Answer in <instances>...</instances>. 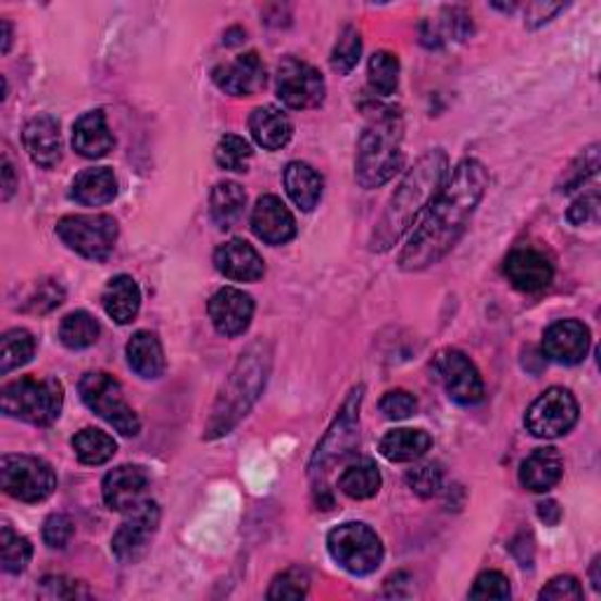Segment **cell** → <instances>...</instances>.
<instances>
[{
	"label": "cell",
	"mask_w": 601,
	"mask_h": 601,
	"mask_svg": "<svg viewBox=\"0 0 601 601\" xmlns=\"http://www.w3.org/2000/svg\"><path fill=\"white\" fill-rule=\"evenodd\" d=\"M489 186V172L479 160L467 158L453 170L447 186H442L430 204L428 216L409 238L400 254L402 271H423L445 259L461 240L467 222Z\"/></svg>",
	"instance_id": "6da1fadb"
},
{
	"label": "cell",
	"mask_w": 601,
	"mask_h": 601,
	"mask_svg": "<svg viewBox=\"0 0 601 601\" xmlns=\"http://www.w3.org/2000/svg\"><path fill=\"white\" fill-rule=\"evenodd\" d=\"M447 174L449 158L442 149L425 153L418 163L409 170L404 181L392 193L384 216L378 218V224L372 233L374 252H388L392 245H398L404 233L412 228L418 214L428 208L439 190H442Z\"/></svg>",
	"instance_id": "7a4b0ae2"
},
{
	"label": "cell",
	"mask_w": 601,
	"mask_h": 601,
	"mask_svg": "<svg viewBox=\"0 0 601 601\" xmlns=\"http://www.w3.org/2000/svg\"><path fill=\"white\" fill-rule=\"evenodd\" d=\"M404 125L402 115L395 109L378 111L364 127L358 143V181L372 190L388 184L404 165L402 153Z\"/></svg>",
	"instance_id": "3957f363"
},
{
	"label": "cell",
	"mask_w": 601,
	"mask_h": 601,
	"mask_svg": "<svg viewBox=\"0 0 601 601\" xmlns=\"http://www.w3.org/2000/svg\"><path fill=\"white\" fill-rule=\"evenodd\" d=\"M268 370H271V355L263 350V346L256 343L249 348L240 358L236 370H233L222 395H218L204 437L216 439L236 428V425L242 421V416H247L249 409H252V404L256 402L263 386H266Z\"/></svg>",
	"instance_id": "277c9868"
},
{
	"label": "cell",
	"mask_w": 601,
	"mask_h": 601,
	"mask_svg": "<svg viewBox=\"0 0 601 601\" xmlns=\"http://www.w3.org/2000/svg\"><path fill=\"white\" fill-rule=\"evenodd\" d=\"M0 406L10 418L32 425H52L62 414L64 388L54 378H20L0 392Z\"/></svg>",
	"instance_id": "5b68a950"
},
{
	"label": "cell",
	"mask_w": 601,
	"mask_h": 601,
	"mask_svg": "<svg viewBox=\"0 0 601 601\" xmlns=\"http://www.w3.org/2000/svg\"><path fill=\"white\" fill-rule=\"evenodd\" d=\"M327 548L334 562L353 576H370L384 562V542L362 522L336 526L327 536Z\"/></svg>",
	"instance_id": "8992f818"
},
{
	"label": "cell",
	"mask_w": 601,
	"mask_h": 601,
	"mask_svg": "<svg viewBox=\"0 0 601 601\" xmlns=\"http://www.w3.org/2000/svg\"><path fill=\"white\" fill-rule=\"evenodd\" d=\"M78 390L83 402L90 406L99 418H104L109 425H113L115 430L127 437H135L139 433L141 428L139 416L135 414V409L127 404L121 384L111 374H104V372L85 374Z\"/></svg>",
	"instance_id": "52a82bcc"
},
{
	"label": "cell",
	"mask_w": 601,
	"mask_h": 601,
	"mask_svg": "<svg viewBox=\"0 0 601 601\" xmlns=\"http://www.w3.org/2000/svg\"><path fill=\"white\" fill-rule=\"evenodd\" d=\"M57 236L76 254L107 261L118 240V222L107 214H73L57 224Z\"/></svg>",
	"instance_id": "ba28073f"
},
{
	"label": "cell",
	"mask_w": 601,
	"mask_h": 601,
	"mask_svg": "<svg viewBox=\"0 0 601 601\" xmlns=\"http://www.w3.org/2000/svg\"><path fill=\"white\" fill-rule=\"evenodd\" d=\"M3 491L22 503H40L57 489L52 465L36 456H3L0 461Z\"/></svg>",
	"instance_id": "9c48e42d"
},
{
	"label": "cell",
	"mask_w": 601,
	"mask_h": 601,
	"mask_svg": "<svg viewBox=\"0 0 601 601\" xmlns=\"http://www.w3.org/2000/svg\"><path fill=\"white\" fill-rule=\"evenodd\" d=\"M362 392H364L362 386L350 392V398L341 406V412H339V416H336L329 433L317 445L313 459H311V465H308L311 467V475L327 473L334 463L343 461L348 453L358 447V442H360L358 414H360Z\"/></svg>",
	"instance_id": "30bf717a"
},
{
	"label": "cell",
	"mask_w": 601,
	"mask_h": 601,
	"mask_svg": "<svg viewBox=\"0 0 601 601\" xmlns=\"http://www.w3.org/2000/svg\"><path fill=\"white\" fill-rule=\"evenodd\" d=\"M578 423V402L571 390L550 388L540 395L524 416V425L534 437L554 439L566 435Z\"/></svg>",
	"instance_id": "8fae6325"
},
{
	"label": "cell",
	"mask_w": 601,
	"mask_h": 601,
	"mask_svg": "<svg viewBox=\"0 0 601 601\" xmlns=\"http://www.w3.org/2000/svg\"><path fill=\"white\" fill-rule=\"evenodd\" d=\"M325 78L315 66L295 60V57L277 66V97L289 109H315L325 101Z\"/></svg>",
	"instance_id": "7c38bea8"
},
{
	"label": "cell",
	"mask_w": 601,
	"mask_h": 601,
	"mask_svg": "<svg viewBox=\"0 0 601 601\" xmlns=\"http://www.w3.org/2000/svg\"><path fill=\"white\" fill-rule=\"evenodd\" d=\"M160 526V508L158 503L146 498L143 503L127 512V519L121 524L111 540V550L125 564H135L149 550L151 540Z\"/></svg>",
	"instance_id": "4fadbf2b"
},
{
	"label": "cell",
	"mask_w": 601,
	"mask_h": 601,
	"mask_svg": "<svg viewBox=\"0 0 601 601\" xmlns=\"http://www.w3.org/2000/svg\"><path fill=\"white\" fill-rule=\"evenodd\" d=\"M433 370L453 402L465 406L481 402L484 380L477 372V366L471 362V358L463 355L461 350L449 348V350H442V353H437Z\"/></svg>",
	"instance_id": "5bb4252c"
},
{
	"label": "cell",
	"mask_w": 601,
	"mask_h": 601,
	"mask_svg": "<svg viewBox=\"0 0 601 601\" xmlns=\"http://www.w3.org/2000/svg\"><path fill=\"white\" fill-rule=\"evenodd\" d=\"M208 313L212 325L224 336H240L252 325L254 301L242 289L224 287L208 303Z\"/></svg>",
	"instance_id": "9a60e30c"
},
{
	"label": "cell",
	"mask_w": 601,
	"mask_h": 601,
	"mask_svg": "<svg viewBox=\"0 0 601 601\" xmlns=\"http://www.w3.org/2000/svg\"><path fill=\"white\" fill-rule=\"evenodd\" d=\"M590 350V329L578 320H560L542 336V353L556 364H578Z\"/></svg>",
	"instance_id": "2e32d148"
},
{
	"label": "cell",
	"mask_w": 601,
	"mask_h": 601,
	"mask_svg": "<svg viewBox=\"0 0 601 601\" xmlns=\"http://www.w3.org/2000/svg\"><path fill=\"white\" fill-rule=\"evenodd\" d=\"M503 271L508 275V280L512 283V287H517L519 291H526V295L542 291L554 277V268H552L550 259L531 247L512 249L505 259Z\"/></svg>",
	"instance_id": "e0dca14e"
},
{
	"label": "cell",
	"mask_w": 601,
	"mask_h": 601,
	"mask_svg": "<svg viewBox=\"0 0 601 601\" xmlns=\"http://www.w3.org/2000/svg\"><path fill=\"white\" fill-rule=\"evenodd\" d=\"M212 78L222 92L230 97H252L266 85V66L256 52L240 54L236 62L216 66Z\"/></svg>",
	"instance_id": "ac0fdd59"
},
{
	"label": "cell",
	"mask_w": 601,
	"mask_h": 601,
	"mask_svg": "<svg viewBox=\"0 0 601 601\" xmlns=\"http://www.w3.org/2000/svg\"><path fill=\"white\" fill-rule=\"evenodd\" d=\"M146 489H149V475L139 465H121L111 471L101 484L104 503L109 510L129 512L146 501Z\"/></svg>",
	"instance_id": "d6986e66"
},
{
	"label": "cell",
	"mask_w": 601,
	"mask_h": 601,
	"mask_svg": "<svg viewBox=\"0 0 601 601\" xmlns=\"http://www.w3.org/2000/svg\"><path fill=\"white\" fill-rule=\"evenodd\" d=\"M252 230L266 245H287L297 236V222L277 196H261L252 212Z\"/></svg>",
	"instance_id": "ffe728a7"
},
{
	"label": "cell",
	"mask_w": 601,
	"mask_h": 601,
	"mask_svg": "<svg viewBox=\"0 0 601 601\" xmlns=\"http://www.w3.org/2000/svg\"><path fill=\"white\" fill-rule=\"evenodd\" d=\"M214 266L224 277L236 283H259L266 273L261 254L245 240H230L218 247L214 252Z\"/></svg>",
	"instance_id": "44dd1931"
},
{
	"label": "cell",
	"mask_w": 601,
	"mask_h": 601,
	"mask_svg": "<svg viewBox=\"0 0 601 601\" xmlns=\"http://www.w3.org/2000/svg\"><path fill=\"white\" fill-rule=\"evenodd\" d=\"M24 146L38 167L52 170L62 160L60 123L52 115H36L24 127Z\"/></svg>",
	"instance_id": "7402d4cb"
},
{
	"label": "cell",
	"mask_w": 601,
	"mask_h": 601,
	"mask_svg": "<svg viewBox=\"0 0 601 601\" xmlns=\"http://www.w3.org/2000/svg\"><path fill=\"white\" fill-rule=\"evenodd\" d=\"M115 146L113 132L107 123V113L97 109V111H87L73 125V149H76L78 155L83 158H104Z\"/></svg>",
	"instance_id": "603a6c76"
},
{
	"label": "cell",
	"mask_w": 601,
	"mask_h": 601,
	"mask_svg": "<svg viewBox=\"0 0 601 601\" xmlns=\"http://www.w3.org/2000/svg\"><path fill=\"white\" fill-rule=\"evenodd\" d=\"M562 475H564V461L560 456V451L546 447V449H536L531 456L522 463L519 481L524 489H529L534 493H546L560 484Z\"/></svg>",
	"instance_id": "cb8c5ba5"
},
{
	"label": "cell",
	"mask_w": 601,
	"mask_h": 601,
	"mask_svg": "<svg viewBox=\"0 0 601 601\" xmlns=\"http://www.w3.org/2000/svg\"><path fill=\"white\" fill-rule=\"evenodd\" d=\"M118 196V179L109 167H92L80 172L71 186V198L85 208H101Z\"/></svg>",
	"instance_id": "d4e9b609"
},
{
	"label": "cell",
	"mask_w": 601,
	"mask_h": 601,
	"mask_svg": "<svg viewBox=\"0 0 601 601\" xmlns=\"http://www.w3.org/2000/svg\"><path fill=\"white\" fill-rule=\"evenodd\" d=\"M249 129L259 146L266 151H280L295 135V125L287 118V113L275 107H259L249 118Z\"/></svg>",
	"instance_id": "484cf974"
},
{
	"label": "cell",
	"mask_w": 601,
	"mask_h": 601,
	"mask_svg": "<svg viewBox=\"0 0 601 601\" xmlns=\"http://www.w3.org/2000/svg\"><path fill=\"white\" fill-rule=\"evenodd\" d=\"M129 370L141 378H160L165 372V353L158 336L151 331H137L127 343Z\"/></svg>",
	"instance_id": "4316f807"
},
{
	"label": "cell",
	"mask_w": 601,
	"mask_h": 601,
	"mask_svg": "<svg viewBox=\"0 0 601 601\" xmlns=\"http://www.w3.org/2000/svg\"><path fill=\"white\" fill-rule=\"evenodd\" d=\"M101 301H104V311L111 320L118 322V325H129L139 315L141 291L129 275H118L107 285Z\"/></svg>",
	"instance_id": "83f0119b"
},
{
	"label": "cell",
	"mask_w": 601,
	"mask_h": 601,
	"mask_svg": "<svg viewBox=\"0 0 601 601\" xmlns=\"http://www.w3.org/2000/svg\"><path fill=\"white\" fill-rule=\"evenodd\" d=\"M285 188L299 210L313 212L322 198V177L311 165L289 163L285 167Z\"/></svg>",
	"instance_id": "f1b7e54d"
},
{
	"label": "cell",
	"mask_w": 601,
	"mask_h": 601,
	"mask_svg": "<svg viewBox=\"0 0 601 601\" xmlns=\"http://www.w3.org/2000/svg\"><path fill=\"white\" fill-rule=\"evenodd\" d=\"M433 447V437L425 430L400 428L390 430L380 439V453L392 463H412L425 456V451Z\"/></svg>",
	"instance_id": "f546056e"
},
{
	"label": "cell",
	"mask_w": 601,
	"mask_h": 601,
	"mask_svg": "<svg viewBox=\"0 0 601 601\" xmlns=\"http://www.w3.org/2000/svg\"><path fill=\"white\" fill-rule=\"evenodd\" d=\"M245 204H247V193L240 184L236 181L216 184L210 202L212 222L222 230L238 226V222L245 214Z\"/></svg>",
	"instance_id": "4dcf8cb0"
},
{
	"label": "cell",
	"mask_w": 601,
	"mask_h": 601,
	"mask_svg": "<svg viewBox=\"0 0 601 601\" xmlns=\"http://www.w3.org/2000/svg\"><path fill=\"white\" fill-rule=\"evenodd\" d=\"M339 489L348 498H353V501H366V498H374L380 489L378 467L372 461H358L353 465H348L339 479Z\"/></svg>",
	"instance_id": "1f68e13d"
},
{
	"label": "cell",
	"mask_w": 601,
	"mask_h": 601,
	"mask_svg": "<svg viewBox=\"0 0 601 601\" xmlns=\"http://www.w3.org/2000/svg\"><path fill=\"white\" fill-rule=\"evenodd\" d=\"M73 451L80 463L85 465H104L115 456V439L107 435L104 430H95V428H85L76 437H73Z\"/></svg>",
	"instance_id": "d6a6232c"
},
{
	"label": "cell",
	"mask_w": 601,
	"mask_h": 601,
	"mask_svg": "<svg viewBox=\"0 0 601 601\" xmlns=\"http://www.w3.org/2000/svg\"><path fill=\"white\" fill-rule=\"evenodd\" d=\"M36 353V339L26 329H10L0 339V374H10L20 370Z\"/></svg>",
	"instance_id": "836d02e7"
},
{
	"label": "cell",
	"mask_w": 601,
	"mask_h": 601,
	"mask_svg": "<svg viewBox=\"0 0 601 601\" xmlns=\"http://www.w3.org/2000/svg\"><path fill=\"white\" fill-rule=\"evenodd\" d=\"M99 322L85 311H76L62 320L60 325V339L71 350H83L97 343L99 339Z\"/></svg>",
	"instance_id": "e575fe53"
},
{
	"label": "cell",
	"mask_w": 601,
	"mask_h": 601,
	"mask_svg": "<svg viewBox=\"0 0 601 601\" xmlns=\"http://www.w3.org/2000/svg\"><path fill=\"white\" fill-rule=\"evenodd\" d=\"M32 542L3 524V529H0V560H3L5 574H22L32 562Z\"/></svg>",
	"instance_id": "d590c367"
},
{
	"label": "cell",
	"mask_w": 601,
	"mask_h": 601,
	"mask_svg": "<svg viewBox=\"0 0 601 601\" xmlns=\"http://www.w3.org/2000/svg\"><path fill=\"white\" fill-rule=\"evenodd\" d=\"M400 83V60L398 54L380 50L370 60V85L374 87V92L378 95H392L398 90Z\"/></svg>",
	"instance_id": "8d00e7d4"
},
{
	"label": "cell",
	"mask_w": 601,
	"mask_h": 601,
	"mask_svg": "<svg viewBox=\"0 0 601 601\" xmlns=\"http://www.w3.org/2000/svg\"><path fill=\"white\" fill-rule=\"evenodd\" d=\"M216 165L228 172H247L252 163V146L238 135H226L216 143Z\"/></svg>",
	"instance_id": "74e56055"
},
{
	"label": "cell",
	"mask_w": 601,
	"mask_h": 601,
	"mask_svg": "<svg viewBox=\"0 0 601 601\" xmlns=\"http://www.w3.org/2000/svg\"><path fill=\"white\" fill-rule=\"evenodd\" d=\"M362 54V38L355 26H346L339 40H336L334 52H331V68L339 73V76H346V73L353 71L360 62Z\"/></svg>",
	"instance_id": "f35d334b"
},
{
	"label": "cell",
	"mask_w": 601,
	"mask_h": 601,
	"mask_svg": "<svg viewBox=\"0 0 601 601\" xmlns=\"http://www.w3.org/2000/svg\"><path fill=\"white\" fill-rule=\"evenodd\" d=\"M308 585H311V578L303 568H287L285 574L273 580L268 599H303L308 594Z\"/></svg>",
	"instance_id": "ab89813d"
},
{
	"label": "cell",
	"mask_w": 601,
	"mask_h": 601,
	"mask_svg": "<svg viewBox=\"0 0 601 601\" xmlns=\"http://www.w3.org/2000/svg\"><path fill=\"white\" fill-rule=\"evenodd\" d=\"M406 481L409 487L414 489V493H418L421 498H430L442 489V471H439L437 463H425L414 467V471L406 475Z\"/></svg>",
	"instance_id": "60d3db41"
},
{
	"label": "cell",
	"mask_w": 601,
	"mask_h": 601,
	"mask_svg": "<svg viewBox=\"0 0 601 601\" xmlns=\"http://www.w3.org/2000/svg\"><path fill=\"white\" fill-rule=\"evenodd\" d=\"M416 409V398L406 390H390L384 395V400H380V414L390 421H404L409 416H414Z\"/></svg>",
	"instance_id": "b9f144b4"
},
{
	"label": "cell",
	"mask_w": 601,
	"mask_h": 601,
	"mask_svg": "<svg viewBox=\"0 0 601 601\" xmlns=\"http://www.w3.org/2000/svg\"><path fill=\"white\" fill-rule=\"evenodd\" d=\"M597 170H599V146H590V149L583 151V155H578V160L571 165V170H566L562 190L578 188L585 179L592 177Z\"/></svg>",
	"instance_id": "7bdbcfd3"
},
{
	"label": "cell",
	"mask_w": 601,
	"mask_h": 601,
	"mask_svg": "<svg viewBox=\"0 0 601 601\" xmlns=\"http://www.w3.org/2000/svg\"><path fill=\"white\" fill-rule=\"evenodd\" d=\"M510 580L501 571H484L471 590V599H510Z\"/></svg>",
	"instance_id": "ee69618b"
},
{
	"label": "cell",
	"mask_w": 601,
	"mask_h": 601,
	"mask_svg": "<svg viewBox=\"0 0 601 601\" xmlns=\"http://www.w3.org/2000/svg\"><path fill=\"white\" fill-rule=\"evenodd\" d=\"M73 534H76L73 519L68 515H60V512H57V515H50L46 519V526H42V538H46L48 546L54 550H64L71 542Z\"/></svg>",
	"instance_id": "f6af8a7d"
},
{
	"label": "cell",
	"mask_w": 601,
	"mask_h": 601,
	"mask_svg": "<svg viewBox=\"0 0 601 601\" xmlns=\"http://www.w3.org/2000/svg\"><path fill=\"white\" fill-rule=\"evenodd\" d=\"M540 599H556V601H568V599H583V588L574 576H556L552 578L546 588L538 594Z\"/></svg>",
	"instance_id": "bcb514c9"
},
{
	"label": "cell",
	"mask_w": 601,
	"mask_h": 601,
	"mask_svg": "<svg viewBox=\"0 0 601 601\" xmlns=\"http://www.w3.org/2000/svg\"><path fill=\"white\" fill-rule=\"evenodd\" d=\"M599 216V196L597 190L592 193L578 198L574 204H571L568 210V222L574 226H585V224H594Z\"/></svg>",
	"instance_id": "7dc6e473"
},
{
	"label": "cell",
	"mask_w": 601,
	"mask_h": 601,
	"mask_svg": "<svg viewBox=\"0 0 601 601\" xmlns=\"http://www.w3.org/2000/svg\"><path fill=\"white\" fill-rule=\"evenodd\" d=\"M62 299H64V289L60 285H54V283H46V285L38 287V291L32 297V301H28V311L48 313V311H52V308L60 305Z\"/></svg>",
	"instance_id": "c3c4849f"
},
{
	"label": "cell",
	"mask_w": 601,
	"mask_h": 601,
	"mask_svg": "<svg viewBox=\"0 0 601 601\" xmlns=\"http://www.w3.org/2000/svg\"><path fill=\"white\" fill-rule=\"evenodd\" d=\"M564 5H550V3H534L526 8V14H529V20H526V24L529 26H540L550 22L556 12H562Z\"/></svg>",
	"instance_id": "681fc988"
},
{
	"label": "cell",
	"mask_w": 601,
	"mask_h": 601,
	"mask_svg": "<svg viewBox=\"0 0 601 601\" xmlns=\"http://www.w3.org/2000/svg\"><path fill=\"white\" fill-rule=\"evenodd\" d=\"M538 515H540L542 522L554 526L556 522L562 519V510H560V505H556L554 501H548V503H540V505H538Z\"/></svg>",
	"instance_id": "f907efd6"
},
{
	"label": "cell",
	"mask_w": 601,
	"mask_h": 601,
	"mask_svg": "<svg viewBox=\"0 0 601 601\" xmlns=\"http://www.w3.org/2000/svg\"><path fill=\"white\" fill-rule=\"evenodd\" d=\"M14 188H17V179H14V170L10 165V160L3 158V200L5 202L12 198Z\"/></svg>",
	"instance_id": "816d5d0a"
},
{
	"label": "cell",
	"mask_w": 601,
	"mask_h": 601,
	"mask_svg": "<svg viewBox=\"0 0 601 601\" xmlns=\"http://www.w3.org/2000/svg\"><path fill=\"white\" fill-rule=\"evenodd\" d=\"M0 32H3V46H0V50H3V54H8L12 46V26L8 20L0 22Z\"/></svg>",
	"instance_id": "f5cc1de1"
},
{
	"label": "cell",
	"mask_w": 601,
	"mask_h": 601,
	"mask_svg": "<svg viewBox=\"0 0 601 601\" xmlns=\"http://www.w3.org/2000/svg\"><path fill=\"white\" fill-rule=\"evenodd\" d=\"M592 585H594V590H601V580H599V556L592 562Z\"/></svg>",
	"instance_id": "db71d44e"
}]
</instances>
